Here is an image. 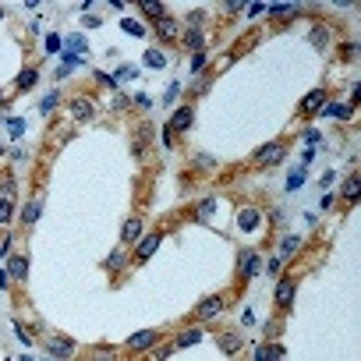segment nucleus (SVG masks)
<instances>
[{
	"label": "nucleus",
	"mask_w": 361,
	"mask_h": 361,
	"mask_svg": "<svg viewBox=\"0 0 361 361\" xmlns=\"http://www.w3.org/2000/svg\"><path fill=\"white\" fill-rule=\"evenodd\" d=\"M7 128H11V135H21V131H25V121H21V117H11Z\"/></svg>",
	"instance_id": "obj_30"
},
{
	"label": "nucleus",
	"mask_w": 361,
	"mask_h": 361,
	"mask_svg": "<svg viewBox=\"0 0 361 361\" xmlns=\"http://www.w3.org/2000/svg\"><path fill=\"white\" fill-rule=\"evenodd\" d=\"M219 312H223V297H206V301H199L195 319H216Z\"/></svg>",
	"instance_id": "obj_4"
},
{
	"label": "nucleus",
	"mask_w": 361,
	"mask_h": 361,
	"mask_svg": "<svg viewBox=\"0 0 361 361\" xmlns=\"http://www.w3.org/2000/svg\"><path fill=\"white\" fill-rule=\"evenodd\" d=\"M53 106H57V92H50V96H46V99L39 103V110H43V114H50Z\"/></svg>",
	"instance_id": "obj_29"
},
{
	"label": "nucleus",
	"mask_w": 361,
	"mask_h": 361,
	"mask_svg": "<svg viewBox=\"0 0 361 361\" xmlns=\"http://www.w3.org/2000/svg\"><path fill=\"white\" fill-rule=\"evenodd\" d=\"M36 78H39V74L32 71V68H25V71L18 74V89H32V85H36Z\"/></svg>",
	"instance_id": "obj_25"
},
{
	"label": "nucleus",
	"mask_w": 361,
	"mask_h": 361,
	"mask_svg": "<svg viewBox=\"0 0 361 361\" xmlns=\"http://www.w3.org/2000/svg\"><path fill=\"white\" fill-rule=\"evenodd\" d=\"M219 347H223L227 354H237V351H241V337H234V333H227V337H219Z\"/></svg>",
	"instance_id": "obj_21"
},
{
	"label": "nucleus",
	"mask_w": 361,
	"mask_h": 361,
	"mask_svg": "<svg viewBox=\"0 0 361 361\" xmlns=\"http://www.w3.org/2000/svg\"><path fill=\"white\" fill-rule=\"evenodd\" d=\"M121 25H124V32H128V36H145L142 21H135V18H124V21H121Z\"/></svg>",
	"instance_id": "obj_26"
},
{
	"label": "nucleus",
	"mask_w": 361,
	"mask_h": 361,
	"mask_svg": "<svg viewBox=\"0 0 361 361\" xmlns=\"http://www.w3.org/2000/svg\"><path fill=\"white\" fill-rule=\"evenodd\" d=\"M213 206H216V202H213V199H206V202H202V209H199V216H209V213H213Z\"/></svg>",
	"instance_id": "obj_36"
},
{
	"label": "nucleus",
	"mask_w": 361,
	"mask_h": 361,
	"mask_svg": "<svg viewBox=\"0 0 361 361\" xmlns=\"http://www.w3.org/2000/svg\"><path fill=\"white\" fill-rule=\"evenodd\" d=\"M237 227H241V230H255V227H259V209H252V206L241 209V213H237Z\"/></svg>",
	"instance_id": "obj_12"
},
{
	"label": "nucleus",
	"mask_w": 361,
	"mask_h": 361,
	"mask_svg": "<svg viewBox=\"0 0 361 361\" xmlns=\"http://www.w3.org/2000/svg\"><path fill=\"white\" fill-rule=\"evenodd\" d=\"M202 340V329H188V333H181L177 337V344L174 347H191V344H199Z\"/></svg>",
	"instance_id": "obj_20"
},
{
	"label": "nucleus",
	"mask_w": 361,
	"mask_h": 361,
	"mask_svg": "<svg viewBox=\"0 0 361 361\" xmlns=\"http://www.w3.org/2000/svg\"><path fill=\"white\" fill-rule=\"evenodd\" d=\"M156 32H159L163 39H177V36H181V25H177L174 18H159V21H156Z\"/></svg>",
	"instance_id": "obj_11"
},
{
	"label": "nucleus",
	"mask_w": 361,
	"mask_h": 361,
	"mask_svg": "<svg viewBox=\"0 0 361 361\" xmlns=\"http://www.w3.org/2000/svg\"><path fill=\"white\" fill-rule=\"evenodd\" d=\"M74 50H78V53L85 50V36H71V53H74Z\"/></svg>",
	"instance_id": "obj_33"
},
{
	"label": "nucleus",
	"mask_w": 361,
	"mask_h": 361,
	"mask_svg": "<svg viewBox=\"0 0 361 361\" xmlns=\"http://www.w3.org/2000/svg\"><path fill=\"white\" fill-rule=\"evenodd\" d=\"M266 269H269V273H280V269H284V262H280V259H269V266H266Z\"/></svg>",
	"instance_id": "obj_40"
},
{
	"label": "nucleus",
	"mask_w": 361,
	"mask_h": 361,
	"mask_svg": "<svg viewBox=\"0 0 361 361\" xmlns=\"http://www.w3.org/2000/svg\"><path fill=\"white\" fill-rule=\"evenodd\" d=\"M145 64H149V68H166V53H163V50H149V53H145Z\"/></svg>",
	"instance_id": "obj_23"
},
{
	"label": "nucleus",
	"mask_w": 361,
	"mask_h": 361,
	"mask_svg": "<svg viewBox=\"0 0 361 361\" xmlns=\"http://www.w3.org/2000/svg\"><path fill=\"white\" fill-rule=\"evenodd\" d=\"M184 43H188V46L199 53V46H202V32H188V39H184Z\"/></svg>",
	"instance_id": "obj_28"
},
{
	"label": "nucleus",
	"mask_w": 361,
	"mask_h": 361,
	"mask_svg": "<svg viewBox=\"0 0 361 361\" xmlns=\"http://www.w3.org/2000/svg\"><path fill=\"white\" fill-rule=\"evenodd\" d=\"M159 340V329H145V333H135L131 340H128V347L131 351H145V347H152Z\"/></svg>",
	"instance_id": "obj_5"
},
{
	"label": "nucleus",
	"mask_w": 361,
	"mask_h": 361,
	"mask_svg": "<svg viewBox=\"0 0 361 361\" xmlns=\"http://www.w3.org/2000/svg\"><path fill=\"white\" fill-rule=\"evenodd\" d=\"M241 273H244V276H255V273H259V255H255V252L241 255Z\"/></svg>",
	"instance_id": "obj_14"
},
{
	"label": "nucleus",
	"mask_w": 361,
	"mask_h": 361,
	"mask_svg": "<svg viewBox=\"0 0 361 361\" xmlns=\"http://www.w3.org/2000/svg\"><path fill=\"white\" fill-rule=\"evenodd\" d=\"M138 237H142V223L138 219H128L124 230H121V241H138Z\"/></svg>",
	"instance_id": "obj_13"
},
{
	"label": "nucleus",
	"mask_w": 361,
	"mask_h": 361,
	"mask_svg": "<svg viewBox=\"0 0 361 361\" xmlns=\"http://www.w3.org/2000/svg\"><path fill=\"white\" fill-rule=\"evenodd\" d=\"M46 50H61V39L57 36H46Z\"/></svg>",
	"instance_id": "obj_39"
},
{
	"label": "nucleus",
	"mask_w": 361,
	"mask_h": 361,
	"mask_svg": "<svg viewBox=\"0 0 361 361\" xmlns=\"http://www.w3.org/2000/svg\"><path fill=\"white\" fill-rule=\"evenodd\" d=\"M191 121H195V110H191V106H177L166 128H170V131H188V128H191Z\"/></svg>",
	"instance_id": "obj_1"
},
{
	"label": "nucleus",
	"mask_w": 361,
	"mask_h": 361,
	"mask_svg": "<svg viewBox=\"0 0 361 361\" xmlns=\"http://www.w3.org/2000/svg\"><path fill=\"white\" fill-rule=\"evenodd\" d=\"M326 106V89H312L304 99H301V114H319Z\"/></svg>",
	"instance_id": "obj_2"
},
{
	"label": "nucleus",
	"mask_w": 361,
	"mask_h": 361,
	"mask_svg": "<svg viewBox=\"0 0 361 361\" xmlns=\"http://www.w3.org/2000/svg\"><path fill=\"white\" fill-rule=\"evenodd\" d=\"M21 361H32V358H21Z\"/></svg>",
	"instance_id": "obj_41"
},
{
	"label": "nucleus",
	"mask_w": 361,
	"mask_h": 361,
	"mask_svg": "<svg viewBox=\"0 0 361 361\" xmlns=\"http://www.w3.org/2000/svg\"><path fill=\"white\" fill-rule=\"evenodd\" d=\"M301 184H304V166H297V170L287 177V188H290V191H294V188H301Z\"/></svg>",
	"instance_id": "obj_27"
},
{
	"label": "nucleus",
	"mask_w": 361,
	"mask_h": 361,
	"mask_svg": "<svg viewBox=\"0 0 361 361\" xmlns=\"http://www.w3.org/2000/svg\"><path fill=\"white\" fill-rule=\"evenodd\" d=\"M128 78H135V68H121V71H117V78H114V81H128Z\"/></svg>",
	"instance_id": "obj_34"
},
{
	"label": "nucleus",
	"mask_w": 361,
	"mask_h": 361,
	"mask_svg": "<svg viewBox=\"0 0 361 361\" xmlns=\"http://www.w3.org/2000/svg\"><path fill=\"white\" fill-rule=\"evenodd\" d=\"M121 262H124V255H121V252H114V255H110V262H106V266H110V269H117V266H121Z\"/></svg>",
	"instance_id": "obj_37"
},
{
	"label": "nucleus",
	"mask_w": 361,
	"mask_h": 361,
	"mask_svg": "<svg viewBox=\"0 0 361 361\" xmlns=\"http://www.w3.org/2000/svg\"><path fill=\"white\" fill-rule=\"evenodd\" d=\"M25 273H29L25 255H11L7 259V280H25Z\"/></svg>",
	"instance_id": "obj_6"
},
{
	"label": "nucleus",
	"mask_w": 361,
	"mask_h": 361,
	"mask_svg": "<svg viewBox=\"0 0 361 361\" xmlns=\"http://www.w3.org/2000/svg\"><path fill=\"white\" fill-rule=\"evenodd\" d=\"M99 81H103V89H117V81H114L110 74H103V71H99Z\"/></svg>",
	"instance_id": "obj_38"
},
{
	"label": "nucleus",
	"mask_w": 361,
	"mask_h": 361,
	"mask_svg": "<svg viewBox=\"0 0 361 361\" xmlns=\"http://www.w3.org/2000/svg\"><path fill=\"white\" fill-rule=\"evenodd\" d=\"M177 92H181V85H177V81H174V85H170V89H166V96H163V103H174V99H177Z\"/></svg>",
	"instance_id": "obj_32"
},
{
	"label": "nucleus",
	"mask_w": 361,
	"mask_h": 361,
	"mask_svg": "<svg viewBox=\"0 0 361 361\" xmlns=\"http://www.w3.org/2000/svg\"><path fill=\"white\" fill-rule=\"evenodd\" d=\"M142 11L149 14V18H156V21H159V18H166V7H163L159 0H142Z\"/></svg>",
	"instance_id": "obj_15"
},
{
	"label": "nucleus",
	"mask_w": 361,
	"mask_h": 361,
	"mask_svg": "<svg viewBox=\"0 0 361 361\" xmlns=\"http://www.w3.org/2000/svg\"><path fill=\"white\" fill-rule=\"evenodd\" d=\"M156 248H159V230H156V234H149V237H142V241H138V252H135V262H145V259H149V255H152Z\"/></svg>",
	"instance_id": "obj_7"
},
{
	"label": "nucleus",
	"mask_w": 361,
	"mask_h": 361,
	"mask_svg": "<svg viewBox=\"0 0 361 361\" xmlns=\"http://www.w3.org/2000/svg\"><path fill=\"white\" fill-rule=\"evenodd\" d=\"M301 248V234H290V237H284V248H280V259H290L294 252Z\"/></svg>",
	"instance_id": "obj_18"
},
{
	"label": "nucleus",
	"mask_w": 361,
	"mask_h": 361,
	"mask_svg": "<svg viewBox=\"0 0 361 361\" xmlns=\"http://www.w3.org/2000/svg\"><path fill=\"white\" fill-rule=\"evenodd\" d=\"M284 156H287V149L280 142H273V145H262V149L255 152V163H280Z\"/></svg>",
	"instance_id": "obj_3"
},
{
	"label": "nucleus",
	"mask_w": 361,
	"mask_h": 361,
	"mask_svg": "<svg viewBox=\"0 0 361 361\" xmlns=\"http://www.w3.org/2000/svg\"><path fill=\"white\" fill-rule=\"evenodd\" d=\"M0 156H4V149H0Z\"/></svg>",
	"instance_id": "obj_43"
},
{
	"label": "nucleus",
	"mask_w": 361,
	"mask_h": 361,
	"mask_svg": "<svg viewBox=\"0 0 361 361\" xmlns=\"http://www.w3.org/2000/svg\"><path fill=\"white\" fill-rule=\"evenodd\" d=\"M322 117H351V106H340V103H326V106H322Z\"/></svg>",
	"instance_id": "obj_19"
},
{
	"label": "nucleus",
	"mask_w": 361,
	"mask_h": 361,
	"mask_svg": "<svg viewBox=\"0 0 361 361\" xmlns=\"http://www.w3.org/2000/svg\"><path fill=\"white\" fill-rule=\"evenodd\" d=\"M11 216H14V202H11V195H0V223H7Z\"/></svg>",
	"instance_id": "obj_24"
},
{
	"label": "nucleus",
	"mask_w": 361,
	"mask_h": 361,
	"mask_svg": "<svg viewBox=\"0 0 361 361\" xmlns=\"http://www.w3.org/2000/svg\"><path fill=\"white\" fill-rule=\"evenodd\" d=\"M39 213H43V199H32V202L25 206L21 219H25V223H36V219H39Z\"/></svg>",
	"instance_id": "obj_17"
},
{
	"label": "nucleus",
	"mask_w": 361,
	"mask_h": 361,
	"mask_svg": "<svg viewBox=\"0 0 361 361\" xmlns=\"http://www.w3.org/2000/svg\"><path fill=\"white\" fill-rule=\"evenodd\" d=\"M46 351H50V354H57V358H71V354H74V344L57 337V340H46Z\"/></svg>",
	"instance_id": "obj_10"
},
{
	"label": "nucleus",
	"mask_w": 361,
	"mask_h": 361,
	"mask_svg": "<svg viewBox=\"0 0 361 361\" xmlns=\"http://www.w3.org/2000/svg\"><path fill=\"white\" fill-rule=\"evenodd\" d=\"M0 18H4V11H0Z\"/></svg>",
	"instance_id": "obj_42"
},
{
	"label": "nucleus",
	"mask_w": 361,
	"mask_h": 361,
	"mask_svg": "<svg viewBox=\"0 0 361 361\" xmlns=\"http://www.w3.org/2000/svg\"><path fill=\"white\" fill-rule=\"evenodd\" d=\"M202 68H206V53H202V50H199V53H195V57H191V71L199 74V71H202Z\"/></svg>",
	"instance_id": "obj_31"
},
{
	"label": "nucleus",
	"mask_w": 361,
	"mask_h": 361,
	"mask_svg": "<svg viewBox=\"0 0 361 361\" xmlns=\"http://www.w3.org/2000/svg\"><path fill=\"white\" fill-rule=\"evenodd\" d=\"M269 11H273V14H290V11H294V7H290V4H273V7H269Z\"/></svg>",
	"instance_id": "obj_35"
},
{
	"label": "nucleus",
	"mask_w": 361,
	"mask_h": 361,
	"mask_svg": "<svg viewBox=\"0 0 361 361\" xmlns=\"http://www.w3.org/2000/svg\"><path fill=\"white\" fill-rule=\"evenodd\" d=\"M92 114H96V103H92V99H74L71 103V117L74 121H92Z\"/></svg>",
	"instance_id": "obj_8"
},
{
	"label": "nucleus",
	"mask_w": 361,
	"mask_h": 361,
	"mask_svg": "<svg viewBox=\"0 0 361 361\" xmlns=\"http://www.w3.org/2000/svg\"><path fill=\"white\" fill-rule=\"evenodd\" d=\"M255 361H280V347H269V344H262V347L255 351Z\"/></svg>",
	"instance_id": "obj_22"
},
{
	"label": "nucleus",
	"mask_w": 361,
	"mask_h": 361,
	"mask_svg": "<svg viewBox=\"0 0 361 361\" xmlns=\"http://www.w3.org/2000/svg\"><path fill=\"white\" fill-rule=\"evenodd\" d=\"M294 287H297V284H294V276H284V280L276 284V304H284V308H287L290 301H294Z\"/></svg>",
	"instance_id": "obj_9"
},
{
	"label": "nucleus",
	"mask_w": 361,
	"mask_h": 361,
	"mask_svg": "<svg viewBox=\"0 0 361 361\" xmlns=\"http://www.w3.org/2000/svg\"><path fill=\"white\" fill-rule=\"evenodd\" d=\"M358 195H361V177L354 174V177H351V181L344 184V202H354Z\"/></svg>",
	"instance_id": "obj_16"
}]
</instances>
